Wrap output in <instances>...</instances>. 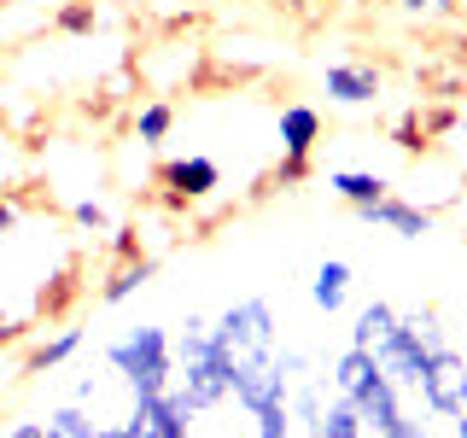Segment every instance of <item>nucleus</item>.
<instances>
[{"mask_svg": "<svg viewBox=\"0 0 467 438\" xmlns=\"http://www.w3.org/2000/svg\"><path fill=\"white\" fill-rule=\"evenodd\" d=\"M170 357H175V391H182L193 409H216L228 398L234 357L223 350V339L211 333L204 316H187L182 333H170Z\"/></svg>", "mask_w": 467, "mask_h": 438, "instance_id": "nucleus-1", "label": "nucleus"}, {"mask_svg": "<svg viewBox=\"0 0 467 438\" xmlns=\"http://www.w3.org/2000/svg\"><path fill=\"white\" fill-rule=\"evenodd\" d=\"M327 380H333V391H339V398L362 415V427H368V433H386L391 421L403 415V386L379 369L374 350L345 345L339 357H333V374Z\"/></svg>", "mask_w": 467, "mask_h": 438, "instance_id": "nucleus-2", "label": "nucleus"}, {"mask_svg": "<svg viewBox=\"0 0 467 438\" xmlns=\"http://www.w3.org/2000/svg\"><path fill=\"white\" fill-rule=\"evenodd\" d=\"M106 362L111 374L123 380V391L135 403H152L158 391L175 386V357H170V328H158V321H140V328L117 333L106 345Z\"/></svg>", "mask_w": 467, "mask_h": 438, "instance_id": "nucleus-3", "label": "nucleus"}, {"mask_svg": "<svg viewBox=\"0 0 467 438\" xmlns=\"http://www.w3.org/2000/svg\"><path fill=\"white\" fill-rule=\"evenodd\" d=\"M432 345H444V328H438V316L432 310H398V321H391V333L374 345V357H379V369H386L391 380H398L403 391H415V380L427 374V357H432Z\"/></svg>", "mask_w": 467, "mask_h": 438, "instance_id": "nucleus-4", "label": "nucleus"}, {"mask_svg": "<svg viewBox=\"0 0 467 438\" xmlns=\"http://www.w3.org/2000/svg\"><path fill=\"white\" fill-rule=\"evenodd\" d=\"M415 398L427 403V415H438V421L467 415V357L456 345H432L427 374L415 380Z\"/></svg>", "mask_w": 467, "mask_h": 438, "instance_id": "nucleus-5", "label": "nucleus"}, {"mask_svg": "<svg viewBox=\"0 0 467 438\" xmlns=\"http://www.w3.org/2000/svg\"><path fill=\"white\" fill-rule=\"evenodd\" d=\"M211 333L223 339L228 357H252V350H275L281 321H275V304L269 298H240V304H228V310L211 321Z\"/></svg>", "mask_w": 467, "mask_h": 438, "instance_id": "nucleus-6", "label": "nucleus"}, {"mask_svg": "<svg viewBox=\"0 0 467 438\" xmlns=\"http://www.w3.org/2000/svg\"><path fill=\"white\" fill-rule=\"evenodd\" d=\"M292 380L281 369V357L275 350H252V357H234V374H228V398L245 409V415H257V409L269 403H286Z\"/></svg>", "mask_w": 467, "mask_h": 438, "instance_id": "nucleus-7", "label": "nucleus"}, {"mask_svg": "<svg viewBox=\"0 0 467 438\" xmlns=\"http://www.w3.org/2000/svg\"><path fill=\"white\" fill-rule=\"evenodd\" d=\"M158 187L175 199V204H199L223 187V164L211 152H182V158H164L158 164Z\"/></svg>", "mask_w": 467, "mask_h": 438, "instance_id": "nucleus-8", "label": "nucleus"}, {"mask_svg": "<svg viewBox=\"0 0 467 438\" xmlns=\"http://www.w3.org/2000/svg\"><path fill=\"white\" fill-rule=\"evenodd\" d=\"M357 223L386 228V234H398V240H427V234H432V211H427V204H415V199L386 193V199L362 204V211H357Z\"/></svg>", "mask_w": 467, "mask_h": 438, "instance_id": "nucleus-9", "label": "nucleus"}, {"mask_svg": "<svg viewBox=\"0 0 467 438\" xmlns=\"http://www.w3.org/2000/svg\"><path fill=\"white\" fill-rule=\"evenodd\" d=\"M321 111L310 106V99H292V106H281V117H275V141H281V158H298V164H310V152L321 146Z\"/></svg>", "mask_w": 467, "mask_h": 438, "instance_id": "nucleus-10", "label": "nucleus"}, {"mask_svg": "<svg viewBox=\"0 0 467 438\" xmlns=\"http://www.w3.org/2000/svg\"><path fill=\"white\" fill-rule=\"evenodd\" d=\"M321 94L333 106H374L379 99V70L362 65V58H339V65L321 70Z\"/></svg>", "mask_w": 467, "mask_h": 438, "instance_id": "nucleus-11", "label": "nucleus"}, {"mask_svg": "<svg viewBox=\"0 0 467 438\" xmlns=\"http://www.w3.org/2000/svg\"><path fill=\"white\" fill-rule=\"evenodd\" d=\"M135 415H140V427L152 433V438H187V433H193V415H199V409L170 386V391H158L152 403H135Z\"/></svg>", "mask_w": 467, "mask_h": 438, "instance_id": "nucleus-12", "label": "nucleus"}, {"mask_svg": "<svg viewBox=\"0 0 467 438\" xmlns=\"http://www.w3.org/2000/svg\"><path fill=\"white\" fill-rule=\"evenodd\" d=\"M350 281H357V275H350V263L345 257H321L316 263V275H310V304L316 310H345V298H350Z\"/></svg>", "mask_w": 467, "mask_h": 438, "instance_id": "nucleus-13", "label": "nucleus"}, {"mask_svg": "<svg viewBox=\"0 0 467 438\" xmlns=\"http://www.w3.org/2000/svg\"><path fill=\"white\" fill-rule=\"evenodd\" d=\"M327 193L345 199L350 211H362V204L386 199L391 187H386V175H374V170H327Z\"/></svg>", "mask_w": 467, "mask_h": 438, "instance_id": "nucleus-14", "label": "nucleus"}, {"mask_svg": "<svg viewBox=\"0 0 467 438\" xmlns=\"http://www.w3.org/2000/svg\"><path fill=\"white\" fill-rule=\"evenodd\" d=\"M152 269H158V263H152V257H140V252L129 257V263H117L106 281H99V304H129L146 281H152Z\"/></svg>", "mask_w": 467, "mask_h": 438, "instance_id": "nucleus-15", "label": "nucleus"}, {"mask_svg": "<svg viewBox=\"0 0 467 438\" xmlns=\"http://www.w3.org/2000/svg\"><path fill=\"white\" fill-rule=\"evenodd\" d=\"M82 339H88L82 328H58V333H47V339H41L36 350H29V374L65 369V362H70V357H77V350H82Z\"/></svg>", "mask_w": 467, "mask_h": 438, "instance_id": "nucleus-16", "label": "nucleus"}, {"mask_svg": "<svg viewBox=\"0 0 467 438\" xmlns=\"http://www.w3.org/2000/svg\"><path fill=\"white\" fill-rule=\"evenodd\" d=\"M391 321H398V304H386V298L362 304V310H357V321H350V345L374 350V345H379V339L391 333Z\"/></svg>", "mask_w": 467, "mask_h": 438, "instance_id": "nucleus-17", "label": "nucleus"}, {"mask_svg": "<svg viewBox=\"0 0 467 438\" xmlns=\"http://www.w3.org/2000/svg\"><path fill=\"white\" fill-rule=\"evenodd\" d=\"M94 427H99V421L88 415V403H77V398L53 403L47 421H41V433H47V438H94Z\"/></svg>", "mask_w": 467, "mask_h": 438, "instance_id": "nucleus-18", "label": "nucleus"}, {"mask_svg": "<svg viewBox=\"0 0 467 438\" xmlns=\"http://www.w3.org/2000/svg\"><path fill=\"white\" fill-rule=\"evenodd\" d=\"M362 433H368V427H362V415H357V409H350V403L339 398V391L327 398V409H321V421L310 427V438H362Z\"/></svg>", "mask_w": 467, "mask_h": 438, "instance_id": "nucleus-19", "label": "nucleus"}, {"mask_svg": "<svg viewBox=\"0 0 467 438\" xmlns=\"http://www.w3.org/2000/svg\"><path fill=\"white\" fill-rule=\"evenodd\" d=\"M321 409H327V398H321V380H292V391H286V415H292V427L310 433L316 421H321Z\"/></svg>", "mask_w": 467, "mask_h": 438, "instance_id": "nucleus-20", "label": "nucleus"}, {"mask_svg": "<svg viewBox=\"0 0 467 438\" xmlns=\"http://www.w3.org/2000/svg\"><path fill=\"white\" fill-rule=\"evenodd\" d=\"M170 129H175V106H170V99H146V106L135 111V141L140 146H164Z\"/></svg>", "mask_w": 467, "mask_h": 438, "instance_id": "nucleus-21", "label": "nucleus"}, {"mask_svg": "<svg viewBox=\"0 0 467 438\" xmlns=\"http://www.w3.org/2000/svg\"><path fill=\"white\" fill-rule=\"evenodd\" d=\"M70 223H77L82 234H117V223H111V211L99 199H77L70 204Z\"/></svg>", "mask_w": 467, "mask_h": 438, "instance_id": "nucleus-22", "label": "nucleus"}, {"mask_svg": "<svg viewBox=\"0 0 467 438\" xmlns=\"http://www.w3.org/2000/svg\"><path fill=\"white\" fill-rule=\"evenodd\" d=\"M58 29H65V36H88V29L99 24V12H94V0H65V6H58V18H53Z\"/></svg>", "mask_w": 467, "mask_h": 438, "instance_id": "nucleus-23", "label": "nucleus"}, {"mask_svg": "<svg viewBox=\"0 0 467 438\" xmlns=\"http://www.w3.org/2000/svg\"><path fill=\"white\" fill-rule=\"evenodd\" d=\"M379 438H432V433H427V421H415V415H409V409H403V415L391 421V427L379 433Z\"/></svg>", "mask_w": 467, "mask_h": 438, "instance_id": "nucleus-24", "label": "nucleus"}, {"mask_svg": "<svg viewBox=\"0 0 467 438\" xmlns=\"http://www.w3.org/2000/svg\"><path fill=\"white\" fill-rule=\"evenodd\" d=\"M391 135H398V146H403V152H415V146H420V135H427V129H420V117H415V111H409L403 123L391 129Z\"/></svg>", "mask_w": 467, "mask_h": 438, "instance_id": "nucleus-25", "label": "nucleus"}, {"mask_svg": "<svg viewBox=\"0 0 467 438\" xmlns=\"http://www.w3.org/2000/svg\"><path fill=\"white\" fill-rule=\"evenodd\" d=\"M456 0H403V12L409 18H438V12H450Z\"/></svg>", "mask_w": 467, "mask_h": 438, "instance_id": "nucleus-26", "label": "nucleus"}, {"mask_svg": "<svg viewBox=\"0 0 467 438\" xmlns=\"http://www.w3.org/2000/svg\"><path fill=\"white\" fill-rule=\"evenodd\" d=\"M18 199H6V193H0V234H12V228H18Z\"/></svg>", "mask_w": 467, "mask_h": 438, "instance_id": "nucleus-27", "label": "nucleus"}, {"mask_svg": "<svg viewBox=\"0 0 467 438\" xmlns=\"http://www.w3.org/2000/svg\"><path fill=\"white\" fill-rule=\"evenodd\" d=\"M6 438H47V433H41V421H12Z\"/></svg>", "mask_w": 467, "mask_h": 438, "instance_id": "nucleus-28", "label": "nucleus"}, {"mask_svg": "<svg viewBox=\"0 0 467 438\" xmlns=\"http://www.w3.org/2000/svg\"><path fill=\"white\" fill-rule=\"evenodd\" d=\"M94 438H135V427H129V421H111V427H94Z\"/></svg>", "mask_w": 467, "mask_h": 438, "instance_id": "nucleus-29", "label": "nucleus"}, {"mask_svg": "<svg viewBox=\"0 0 467 438\" xmlns=\"http://www.w3.org/2000/svg\"><path fill=\"white\" fill-rule=\"evenodd\" d=\"M129 427H135V438H152V433H146V427H140V415H129Z\"/></svg>", "mask_w": 467, "mask_h": 438, "instance_id": "nucleus-30", "label": "nucleus"}, {"mask_svg": "<svg viewBox=\"0 0 467 438\" xmlns=\"http://www.w3.org/2000/svg\"><path fill=\"white\" fill-rule=\"evenodd\" d=\"M456 438H467V415H456Z\"/></svg>", "mask_w": 467, "mask_h": 438, "instance_id": "nucleus-31", "label": "nucleus"}]
</instances>
